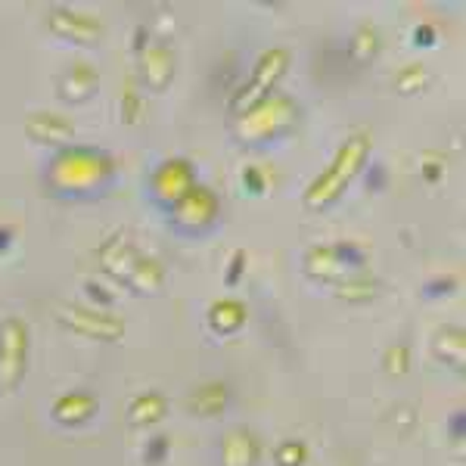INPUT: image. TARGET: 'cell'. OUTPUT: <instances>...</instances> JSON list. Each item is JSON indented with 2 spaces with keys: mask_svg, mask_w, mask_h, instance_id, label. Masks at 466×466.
<instances>
[{
  "mask_svg": "<svg viewBox=\"0 0 466 466\" xmlns=\"http://www.w3.org/2000/svg\"><path fill=\"white\" fill-rule=\"evenodd\" d=\"M380 289H382V280H380L377 274H373L370 268H367V270H355V274L342 277V280L333 287L336 299H342V302H349V305L373 302V299L380 296Z\"/></svg>",
  "mask_w": 466,
  "mask_h": 466,
  "instance_id": "ffe728a7",
  "label": "cell"
},
{
  "mask_svg": "<svg viewBox=\"0 0 466 466\" xmlns=\"http://www.w3.org/2000/svg\"><path fill=\"white\" fill-rule=\"evenodd\" d=\"M382 370L389 377H404L410 370V345L408 342H392L382 351Z\"/></svg>",
  "mask_w": 466,
  "mask_h": 466,
  "instance_id": "4316f807",
  "label": "cell"
},
{
  "mask_svg": "<svg viewBox=\"0 0 466 466\" xmlns=\"http://www.w3.org/2000/svg\"><path fill=\"white\" fill-rule=\"evenodd\" d=\"M47 28L54 32L56 37L69 44H81V47H90L103 37V22L96 16H90L85 10H75V6H66V4H54L47 10Z\"/></svg>",
  "mask_w": 466,
  "mask_h": 466,
  "instance_id": "9c48e42d",
  "label": "cell"
},
{
  "mask_svg": "<svg viewBox=\"0 0 466 466\" xmlns=\"http://www.w3.org/2000/svg\"><path fill=\"white\" fill-rule=\"evenodd\" d=\"M380 47H382V35L373 22H358L355 32L349 35V44H345V54H349L351 63L358 66H367L380 56Z\"/></svg>",
  "mask_w": 466,
  "mask_h": 466,
  "instance_id": "603a6c76",
  "label": "cell"
},
{
  "mask_svg": "<svg viewBox=\"0 0 466 466\" xmlns=\"http://www.w3.org/2000/svg\"><path fill=\"white\" fill-rule=\"evenodd\" d=\"M199 184L197 162L187 156H168V159L156 162L147 177V197L159 212H168L175 202L190 193Z\"/></svg>",
  "mask_w": 466,
  "mask_h": 466,
  "instance_id": "52a82bcc",
  "label": "cell"
},
{
  "mask_svg": "<svg viewBox=\"0 0 466 466\" xmlns=\"http://www.w3.org/2000/svg\"><path fill=\"white\" fill-rule=\"evenodd\" d=\"M302 270L308 280L320 283V287H336L342 277H349L351 270L342 265L336 255L333 243H314L302 252Z\"/></svg>",
  "mask_w": 466,
  "mask_h": 466,
  "instance_id": "9a60e30c",
  "label": "cell"
},
{
  "mask_svg": "<svg viewBox=\"0 0 466 466\" xmlns=\"http://www.w3.org/2000/svg\"><path fill=\"white\" fill-rule=\"evenodd\" d=\"M445 156L435 153V149H426L423 156H420V177L426 180V184H439V180H445Z\"/></svg>",
  "mask_w": 466,
  "mask_h": 466,
  "instance_id": "4dcf8cb0",
  "label": "cell"
},
{
  "mask_svg": "<svg viewBox=\"0 0 466 466\" xmlns=\"http://www.w3.org/2000/svg\"><path fill=\"white\" fill-rule=\"evenodd\" d=\"M432 85V72H430V66H423V63H404L401 69L395 72V81H392V87L398 90L401 96H413V94H420V90H426Z\"/></svg>",
  "mask_w": 466,
  "mask_h": 466,
  "instance_id": "cb8c5ba5",
  "label": "cell"
},
{
  "mask_svg": "<svg viewBox=\"0 0 466 466\" xmlns=\"http://www.w3.org/2000/svg\"><path fill=\"white\" fill-rule=\"evenodd\" d=\"M246 320H249V308L239 299H215L206 311V327L212 329V336H218V339L237 336L246 327Z\"/></svg>",
  "mask_w": 466,
  "mask_h": 466,
  "instance_id": "ac0fdd59",
  "label": "cell"
},
{
  "mask_svg": "<svg viewBox=\"0 0 466 466\" xmlns=\"http://www.w3.org/2000/svg\"><path fill=\"white\" fill-rule=\"evenodd\" d=\"M22 131L25 137L37 147H47L50 153L59 147L75 144V125L69 116L54 109H32L25 118H22Z\"/></svg>",
  "mask_w": 466,
  "mask_h": 466,
  "instance_id": "30bf717a",
  "label": "cell"
},
{
  "mask_svg": "<svg viewBox=\"0 0 466 466\" xmlns=\"http://www.w3.org/2000/svg\"><path fill=\"white\" fill-rule=\"evenodd\" d=\"M118 177V159L96 144H69L50 153L44 165V187L50 197L90 202L103 199Z\"/></svg>",
  "mask_w": 466,
  "mask_h": 466,
  "instance_id": "6da1fadb",
  "label": "cell"
},
{
  "mask_svg": "<svg viewBox=\"0 0 466 466\" xmlns=\"http://www.w3.org/2000/svg\"><path fill=\"white\" fill-rule=\"evenodd\" d=\"M168 228L180 233V237H206L218 228L221 221V197L212 190L208 184H199L193 187L190 193H184L168 212H162Z\"/></svg>",
  "mask_w": 466,
  "mask_h": 466,
  "instance_id": "5b68a950",
  "label": "cell"
},
{
  "mask_svg": "<svg viewBox=\"0 0 466 466\" xmlns=\"http://www.w3.org/2000/svg\"><path fill=\"white\" fill-rule=\"evenodd\" d=\"M457 287H461V277L457 274H439V277H432V280L423 283L420 296L423 299H445V296H454Z\"/></svg>",
  "mask_w": 466,
  "mask_h": 466,
  "instance_id": "1f68e13d",
  "label": "cell"
},
{
  "mask_svg": "<svg viewBox=\"0 0 466 466\" xmlns=\"http://www.w3.org/2000/svg\"><path fill=\"white\" fill-rule=\"evenodd\" d=\"M370 144L373 140L367 131H351L339 144V149L333 153L327 168L305 187V193H302L305 208H311V212H327L329 206H336V202L342 199V193L355 184V177H360L364 165L370 162Z\"/></svg>",
  "mask_w": 466,
  "mask_h": 466,
  "instance_id": "3957f363",
  "label": "cell"
},
{
  "mask_svg": "<svg viewBox=\"0 0 466 466\" xmlns=\"http://www.w3.org/2000/svg\"><path fill=\"white\" fill-rule=\"evenodd\" d=\"M289 63H292V56H289L287 47H265L261 50V54L255 56L252 69L246 72V78L230 90V96H228L230 116L237 118L239 112H246L249 106H255V103H261L265 96L274 94L277 85L283 81V75H287Z\"/></svg>",
  "mask_w": 466,
  "mask_h": 466,
  "instance_id": "277c9868",
  "label": "cell"
},
{
  "mask_svg": "<svg viewBox=\"0 0 466 466\" xmlns=\"http://www.w3.org/2000/svg\"><path fill=\"white\" fill-rule=\"evenodd\" d=\"M96 413H100V398L90 389H72V392H63L50 404V420L63 430H81Z\"/></svg>",
  "mask_w": 466,
  "mask_h": 466,
  "instance_id": "4fadbf2b",
  "label": "cell"
},
{
  "mask_svg": "<svg viewBox=\"0 0 466 466\" xmlns=\"http://www.w3.org/2000/svg\"><path fill=\"white\" fill-rule=\"evenodd\" d=\"M144 96H140V90L134 81H127L125 90H122V122L125 125H140V118H144Z\"/></svg>",
  "mask_w": 466,
  "mask_h": 466,
  "instance_id": "83f0119b",
  "label": "cell"
},
{
  "mask_svg": "<svg viewBox=\"0 0 466 466\" xmlns=\"http://www.w3.org/2000/svg\"><path fill=\"white\" fill-rule=\"evenodd\" d=\"M360 177H364L367 193H380V190H386V184H389V168L382 162H370V165H364Z\"/></svg>",
  "mask_w": 466,
  "mask_h": 466,
  "instance_id": "836d02e7",
  "label": "cell"
},
{
  "mask_svg": "<svg viewBox=\"0 0 466 466\" xmlns=\"http://www.w3.org/2000/svg\"><path fill=\"white\" fill-rule=\"evenodd\" d=\"M56 320L66 329H72V333L96 342H118L127 333V323L118 314L100 311V308H90V305H78V302L56 305Z\"/></svg>",
  "mask_w": 466,
  "mask_h": 466,
  "instance_id": "ba28073f",
  "label": "cell"
},
{
  "mask_svg": "<svg viewBox=\"0 0 466 466\" xmlns=\"http://www.w3.org/2000/svg\"><path fill=\"white\" fill-rule=\"evenodd\" d=\"M432 355L439 364H445L448 370L463 373L466 370V333L457 323H445L435 329L432 336Z\"/></svg>",
  "mask_w": 466,
  "mask_h": 466,
  "instance_id": "d6986e66",
  "label": "cell"
},
{
  "mask_svg": "<svg viewBox=\"0 0 466 466\" xmlns=\"http://www.w3.org/2000/svg\"><path fill=\"white\" fill-rule=\"evenodd\" d=\"M140 255H144V252L137 249V243H134V239L127 237V233H122V230L103 237L100 246L94 249L96 268H100L106 277H112L116 283H122V287H125L127 274L134 270V265L140 261Z\"/></svg>",
  "mask_w": 466,
  "mask_h": 466,
  "instance_id": "8fae6325",
  "label": "cell"
},
{
  "mask_svg": "<svg viewBox=\"0 0 466 466\" xmlns=\"http://www.w3.org/2000/svg\"><path fill=\"white\" fill-rule=\"evenodd\" d=\"M165 287V265L153 255H140V261L134 265V270L127 274L125 289L134 292V296H156Z\"/></svg>",
  "mask_w": 466,
  "mask_h": 466,
  "instance_id": "44dd1931",
  "label": "cell"
},
{
  "mask_svg": "<svg viewBox=\"0 0 466 466\" xmlns=\"http://www.w3.org/2000/svg\"><path fill=\"white\" fill-rule=\"evenodd\" d=\"M81 292L87 296L90 308H100V311H106V308L116 302V292H112L100 277H85V280H81Z\"/></svg>",
  "mask_w": 466,
  "mask_h": 466,
  "instance_id": "f546056e",
  "label": "cell"
},
{
  "mask_svg": "<svg viewBox=\"0 0 466 466\" xmlns=\"http://www.w3.org/2000/svg\"><path fill=\"white\" fill-rule=\"evenodd\" d=\"M100 90V69L87 59H75L56 78V96L63 103H87Z\"/></svg>",
  "mask_w": 466,
  "mask_h": 466,
  "instance_id": "5bb4252c",
  "label": "cell"
},
{
  "mask_svg": "<svg viewBox=\"0 0 466 466\" xmlns=\"http://www.w3.org/2000/svg\"><path fill=\"white\" fill-rule=\"evenodd\" d=\"M171 454V435L165 432H153L147 439L144 445V454H140V461H144V466H162L165 461H168Z\"/></svg>",
  "mask_w": 466,
  "mask_h": 466,
  "instance_id": "f1b7e54d",
  "label": "cell"
},
{
  "mask_svg": "<svg viewBox=\"0 0 466 466\" xmlns=\"http://www.w3.org/2000/svg\"><path fill=\"white\" fill-rule=\"evenodd\" d=\"M175 72H177V56L168 41H153L147 50L137 54V75L144 81V87L153 90V94H162L175 81Z\"/></svg>",
  "mask_w": 466,
  "mask_h": 466,
  "instance_id": "7c38bea8",
  "label": "cell"
},
{
  "mask_svg": "<svg viewBox=\"0 0 466 466\" xmlns=\"http://www.w3.org/2000/svg\"><path fill=\"white\" fill-rule=\"evenodd\" d=\"M32 327L19 314L0 318V395H16L28 373Z\"/></svg>",
  "mask_w": 466,
  "mask_h": 466,
  "instance_id": "8992f818",
  "label": "cell"
},
{
  "mask_svg": "<svg viewBox=\"0 0 466 466\" xmlns=\"http://www.w3.org/2000/svg\"><path fill=\"white\" fill-rule=\"evenodd\" d=\"M16 243V228L13 224H0V255H6Z\"/></svg>",
  "mask_w": 466,
  "mask_h": 466,
  "instance_id": "f35d334b",
  "label": "cell"
},
{
  "mask_svg": "<svg viewBox=\"0 0 466 466\" xmlns=\"http://www.w3.org/2000/svg\"><path fill=\"white\" fill-rule=\"evenodd\" d=\"M333 249H336L339 261L351 270V274H355V270H367V268H370V252H367L364 246L358 243V239H336Z\"/></svg>",
  "mask_w": 466,
  "mask_h": 466,
  "instance_id": "d4e9b609",
  "label": "cell"
},
{
  "mask_svg": "<svg viewBox=\"0 0 466 466\" xmlns=\"http://www.w3.org/2000/svg\"><path fill=\"white\" fill-rule=\"evenodd\" d=\"M261 441L249 426H233L221 435V466H258Z\"/></svg>",
  "mask_w": 466,
  "mask_h": 466,
  "instance_id": "e0dca14e",
  "label": "cell"
},
{
  "mask_svg": "<svg viewBox=\"0 0 466 466\" xmlns=\"http://www.w3.org/2000/svg\"><path fill=\"white\" fill-rule=\"evenodd\" d=\"M448 432H451V439H454L457 445L466 439V413L463 410H454L448 417Z\"/></svg>",
  "mask_w": 466,
  "mask_h": 466,
  "instance_id": "74e56055",
  "label": "cell"
},
{
  "mask_svg": "<svg viewBox=\"0 0 466 466\" xmlns=\"http://www.w3.org/2000/svg\"><path fill=\"white\" fill-rule=\"evenodd\" d=\"M149 44H153V28L147 25V22H137L131 32V47H134V56L140 54V50H147Z\"/></svg>",
  "mask_w": 466,
  "mask_h": 466,
  "instance_id": "8d00e7d4",
  "label": "cell"
},
{
  "mask_svg": "<svg viewBox=\"0 0 466 466\" xmlns=\"http://www.w3.org/2000/svg\"><path fill=\"white\" fill-rule=\"evenodd\" d=\"M239 184H243V190L252 193V197H265V190H268L265 168H258V165H246L243 175H239Z\"/></svg>",
  "mask_w": 466,
  "mask_h": 466,
  "instance_id": "d6a6232c",
  "label": "cell"
},
{
  "mask_svg": "<svg viewBox=\"0 0 466 466\" xmlns=\"http://www.w3.org/2000/svg\"><path fill=\"white\" fill-rule=\"evenodd\" d=\"M165 413H168V398L159 389H147L127 401V423L131 426H156L165 420Z\"/></svg>",
  "mask_w": 466,
  "mask_h": 466,
  "instance_id": "7402d4cb",
  "label": "cell"
},
{
  "mask_svg": "<svg viewBox=\"0 0 466 466\" xmlns=\"http://www.w3.org/2000/svg\"><path fill=\"white\" fill-rule=\"evenodd\" d=\"M233 401V389L228 380H206L187 395V410L197 413L199 420L224 417Z\"/></svg>",
  "mask_w": 466,
  "mask_h": 466,
  "instance_id": "2e32d148",
  "label": "cell"
},
{
  "mask_svg": "<svg viewBox=\"0 0 466 466\" xmlns=\"http://www.w3.org/2000/svg\"><path fill=\"white\" fill-rule=\"evenodd\" d=\"M435 41H439V28H435L432 22H417V25L410 28L413 47H432Z\"/></svg>",
  "mask_w": 466,
  "mask_h": 466,
  "instance_id": "d590c367",
  "label": "cell"
},
{
  "mask_svg": "<svg viewBox=\"0 0 466 466\" xmlns=\"http://www.w3.org/2000/svg\"><path fill=\"white\" fill-rule=\"evenodd\" d=\"M246 265H249V255H246V249H237V252L230 255V261H228V274H224V283H228V287H237V283L246 277Z\"/></svg>",
  "mask_w": 466,
  "mask_h": 466,
  "instance_id": "e575fe53",
  "label": "cell"
},
{
  "mask_svg": "<svg viewBox=\"0 0 466 466\" xmlns=\"http://www.w3.org/2000/svg\"><path fill=\"white\" fill-rule=\"evenodd\" d=\"M302 125V106L289 94L274 90L261 103L239 112L230 122V137L243 149H270L289 140Z\"/></svg>",
  "mask_w": 466,
  "mask_h": 466,
  "instance_id": "7a4b0ae2",
  "label": "cell"
},
{
  "mask_svg": "<svg viewBox=\"0 0 466 466\" xmlns=\"http://www.w3.org/2000/svg\"><path fill=\"white\" fill-rule=\"evenodd\" d=\"M413 417H417V410H413V408L395 410V420H398V426H401V432H408V430H410V426H413Z\"/></svg>",
  "mask_w": 466,
  "mask_h": 466,
  "instance_id": "ab89813d",
  "label": "cell"
},
{
  "mask_svg": "<svg viewBox=\"0 0 466 466\" xmlns=\"http://www.w3.org/2000/svg\"><path fill=\"white\" fill-rule=\"evenodd\" d=\"M274 463L277 466H305L308 463V445L302 439H280L274 445Z\"/></svg>",
  "mask_w": 466,
  "mask_h": 466,
  "instance_id": "484cf974",
  "label": "cell"
}]
</instances>
